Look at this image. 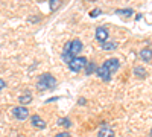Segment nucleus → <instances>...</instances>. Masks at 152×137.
<instances>
[{"instance_id":"obj_1","label":"nucleus","mask_w":152,"mask_h":137,"mask_svg":"<svg viewBox=\"0 0 152 137\" xmlns=\"http://www.w3.org/2000/svg\"><path fill=\"white\" fill-rule=\"evenodd\" d=\"M56 85H58L56 78L53 76V75H50V73H43L41 76H38L37 84H35V87H37L38 92L53 90V89H56Z\"/></svg>"},{"instance_id":"obj_2","label":"nucleus","mask_w":152,"mask_h":137,"mask_svg":"<svg viewBox=\"0 0 152 137\" xmlns=\"http://www.w3.org/2000/svg\"><path fill=\"white\" fill-rule=\"evenodd\" d=\"M82 47H84L82 41L78 40V38H75V40H70V41H67V43L64 44L62 52H67V53H70L73 58H76V56L82 52Z\"/></svg>"},{"instance_id":"obj_3","label":"nucleus","mask_w":152,"mask_h":137,"mask_svg":"<svg viewBox=\"0 0 152 137\" xmlns=\"http://www.w3.org/2000/svg\"><path fill=\"white\" fill-rule=\"evenodd\" d=\"M87 64H88V59H87L85 56H76L72 63L69 64V69H70L73 73H78V72L85 70Z\"/></svg>"},{"instance_id":"obj_4","label":"nucleus","mask_w":152,"mask_h":137,"mask_svg":"<svg viewBox=\"0 0 152 137\" xmlns=\"http://www.w3.org/2000/svg\"><path fill=\"white\" fill-rule=\"evenodd\" d=\"M12 116L17 120H26L29 117V108H26V105H18L12 110Z\"/></svg>"},{"instance_id":"obj_5","label":"nucleus","mask_w":152,"mask_h":137,"mask_svg":"<svg viewBox=\"0 0 152 137\" xmlns=\"http://www.w3.org/2000/svg\"><path fill=\"white\" fill-rule=\"evenodd\" d=\"M102 66H104L111 75H114V73H116V72L120 69V61H119L117 58H110V59L105 61Z\"/></svg>"},{"instance_id":"obj_6","label":"nucleus","mask_w":152,"mask_h":137,"mask_svg":"<svg viewBox=\"0 0 152 137\" xmlns=\"http://www.w3.org/2000/svg\"><path fill=\"white\" fill-rule=\"evenodd\" d=\"M94 37H96L97 43H100V44H104V43H107V41L110 40V34H108L107 28H104V26H99V28L96 29Z\"/></svg>"},{"instance_id":"obj_7","label":"nucleus","mask_w":152,"mask_h":137,"mask_svg":"<svg viewBox=\"0 0 152 137\" xmlns=\"http://www.w3.org/2000/svg\"><path fill=\"white\" fill-rule=\"evenodd\" d=\"M96 75L102 79V81H105V82H110L111 81V78H113V75L104 67V66H99V69H97V72H96Z\"/></svg>"},{"instance_id":"obj_8","label":"nucleus","mask_w":152,"mask_h":137,"mask_svg":"<svg viewBox=\"0 0 152 137\" xmlns=\"http://www.w3.org/2000/svg\"><path fill=\"white\" fill-rule=\"evenodd\" d=\"M97 137H114V130L110 125H102L97 130Z\"/></svg>"},{"instance_id":"obj_9","label":"nucleus","mask_w":152,"mask_h":137,"mask_svg":"<svg viewBox=\"0 0 152 137\" xmlns=\"http://www.w3.org/2000/svg\"><path fill=\"white\" fill-rule=\"evenodd\" d=\"M138 56H140V59L143 61V63H151L152 61V49L151 47H143L140 53H138Z\"/></svg>"},{"instance_id":"obj_10","label":"nucleus","mask_w":152,"mask_h":137,"mask_svg":"<svg viewBox=\"0 0 152 137\" xmlns=\"http://www.w3.org/2000/svg\"><path fill=\"white\" fill-rule=\"evenodd\" d=\"M31 123H32V127L34 128H37V130H44L46 128V122L38 116V114H34L32 117H31Z\"/></svg>"},{"instance_id":"obj_11","label":"nucleus","mask_w":152,"mask_h":137,"mask_svg":"<svg viewBox=\"0 0 152 137\" xmlns=\"http://www.w3.org/2000/svg\"><path fill=\"white\" fill-rule=\"evenodd\" d=\"M132 73H134V76H137L138 79H145V78L148 76L146 69H145V67H142V66H135V67L132 69Z\"/></svg>"},{"instance_id":"obj_12","label":"nucleus","mask_w":152,"mask_h":137,"mask_svg":"<svg viewBox=\"0 0 152 137\" xmlns=\"http://www.w3.org/2000/svg\"><path fill=\"white\" fill-rule=\"evenodd\" d=\"M62 2H64V0H49V9L52 11V12L58 11V9L61 8Z\"/></svg>"},{"instance_id":"obj_13","label":"nucleus","mask_w":152,"mask_h":137,"mask_svg":"<svg viewBox=\"0 0 152 137\" xmlns=\"http://www.w3.org/2000/svg\"><path fill=\"white\" fill-rule=\"evenodd\" d=\"M116 14L117 15H122V17H131V15H134V9H131V8L116 9Z\"/></svg>"},{"instance_id":"obj_14","label":"nucleus","mask_w":152,"mask_h":137,"mask_svg":"<svg viewBox=\"0 0 152 137\" xmlns=\"http://www.w3.org/2000/svg\"><path fill=\"white\" fill-rule=\"evenodd\" d=\"M18 101H20V104H21V105H28V104H31V102H32V95H31L29 92H26L24 95H21V96L18 97Z\"/></svg>"},{"instance_id":"obj_15","label":"nucleus","mask_w":152,"mask_h":137,"mask_svg":"<svg viewBox=\"0 0 152 137\" xmlns=\"http://www.w3.org/2000/svg\"><path fill=\"white\" fill-rule=\"evenodd\" d=\"M100 49H102V51H116L117 43L116 41H107L104 44H100Z\"/></svg>"},{"instance_id":"obj_16","label":"nucleus","mask_w":152,"mask_h":137,"mask_svg":"<svg viewBox=\"0 0 152 137\" xmlns=\"http://www.w3.org/2000/svg\"><path fill=\"white\" fill-rule=\"evenodd\" d=\"M97 64L96 63H88L87 67H85V75H91V73H96L97 72Z\"/></svg>"},{"instance_id":"obj_17","label":"nucleus","mask_w":152,"mask_h":137,"mask_svg":"<svg viewBox=\"0 0 152 137\" xmlns=\"http://www.w3.org/2000/svg\"><path fill=\"white\" fill-rule=\"evenodd\" d=\"M58 125L66 127V128H70L73 123H72V120H70L69 117H61V119H58Z\"/></svg>"},{"instance_id":"obj_18","label":"nucleus","mask_w":152,"mask_h":137,"mask_svg":"<svg viewBox=\"0 0 152 137\" xmlns=\"http://www.w3.org/2000/svg\"><path fill=\"white\" fill-rule=\"evenodd\" d=\"M100 14H102V11H100V9H93V11L90 12V17L94 18V17H97V15H100Z\"/></svg>"},{"instance_id":"obj_19","label":"nucleus","mask_w":152,"mask_h":137,"mask_svg":"<svg viewBox=\"0 0 152 137\" xmlns=\"http://www.w3.org/2000/svg\"><path fill=\"white\" fill-rule=\"evenodd\" d=\"M55 137H72V136H70L69 131H62V133H58Z\"/></svg>"},{"instance_id":"obj_20","label":"nucleus","mask_w":152,"mask_h":137,"mask_svg":"<svg viewBox=\"0 0 152 137\" xmlns=\"http://www.w3.org/2000/svg\"><path fill=\"white\" fill-rule=\"evenodd\" d=\"M5 87H6V82H5L3 79H0V92H3Z\"/></svg>"},{"instance_id":"obj_21","label":"nucleus","mask_w":152,"mask_h":137,"mask_svg":"<svg viewBox=\"0 0 152 137\" xmlns=\"http://www.w3.org/2000/svg\"><path fill=\"white\" fill-rule=\"evenodd\" d=\"M41 20V17H29V21H35V23H38Z\"/></svg>"},{"instance_id":"obj_22","label":"nucleus","mask_w":152,"mask_h":137,"mask_svg":"<svg viewBox=\"0 0 152 137\" xmlns=\"http://www.w3.org/2000/svg\"><path fill=\"white\" fill-rule=\"evenodd\" d=\"M78 104H79V105H84V104H87V101H85V99H84V97H81V99H79V101H78Z\"/></svg>"},{"instance_id":"obj_23","label":"nucleus","mask_w":152,"mask_h":137,"mask_svg":"<svg viewBox=\"0 0 152 137\" xmlns=\"http://www.w3.org/2000/svg\"><path fill=\"white\" fill-rule=\"evenodd\" d=\"M151 137H152V131H151Z\"/></svg>"}]
</instances>
